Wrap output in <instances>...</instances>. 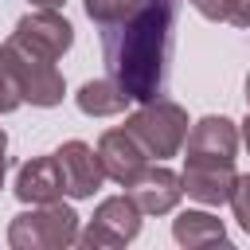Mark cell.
I'll use <instances>...</instances> for the list:
<instances>
[{
    "instance_id": "15",
    "label": "cell",
    "mask_w": 250,
    "mask_h": 250,
    "mask_svg": "<svg viewBox=\"0 0 250 250\" xmlns=\"http://www.w3.org/2000/svg\"><path fill=\"white\" fill-rule=\"evenodd\" d=\"M20 105H23L20 82H16V74H12L8 59H4V51H0V113H12V109H20Z\"/></svg>"
},
{
    "instance_id": "18",
    "label": "cell",
    "mask_w": 250,
    "mask_h": 250,
    "mask_svg": "<svg viewBox=\"0 0 250 250\" xmlns=\"http://www.w3.org/2000/svg\"><path fill=\"white\" fill-rule=\"evenodd\" d=\"M191 8H195L203 20L227 23V20H230V8H234V0H191Z\"/></svg>"
},
{
    "instance_id": "9",
    "label": "cell",
    "mask_w": 250,
    "mask_h": 250,
    "mask_svg": "<svg viewBox=\"0 0 250 250\" xmlns=\"http://www.w3.org/2000/svg\"><path fill=\"white\" fill-rule=\"evenodd\" d=\"M125 195L141 207V215H168V211H176V203H180V195H184V184H180V176H176L172 168H164V164H145L141 176L129 184Z\"/></svg>"
},
{
    "instance_id": "17",
    "label": "cell",
    "mask_w": 250,
    "mask_h": 250,
    "mask_svg": "<svg viewBox=\"0 0 250 250\" xmlns=\"http://www.w3.org/2000/svg\"><path fill=\"white\" fill-rule=\"evenodd\" d=\"M230 211H234L238 227L250 234V176H238V184L230 191Z\"/></svg>"
},
{
    "instance_id": "3",
    "label": "cell",
    "mask_w": 250,
    "mask_h": 250,
    "mask_svg": "<svg viewBox=\"0 0 250 250\" xmlns=\"http://www.w3.org/2000/svg\"><path fill=\"white\" fill-rule=\"evenodd\" d=\"M0 51H4V59H8V66H12L16 82H20L23 102H31V105H39V109H51V105L62 102L66 86H62V74H59V66H55V62H59L55 55L39 51L35 43H27V39L16 35V31L0 43Z\"/></svg>"
},
{
    "instance_id": "23",
    "label": "cell",
    "mask_w": 250,
    "mask_h": 250,
    "mask_svg": "<svg viewBox=\"0 0 250 250\" xmlns=\"http://www.w3.org/2000/svg\"><path fill=\"white\" fill-rule=\"evenodd\" d=\"M246 102H250V74H246Z\"/></svg>"
},
{
    "instance_id": "21",
    "label": "cell",
    "mask_w": 250,
    "mask_h": 250,
    "mask_svg": "<svg viewBox=\"0 0 250 250\" xmlns=\"http://www.w3.org/2000/svg\"><path fill=\"white\" fill-rule=\"evenodd\" d=\"M31 4H35V8H59L62 0H31Z\"/></svg>"
},
{
    "instance_id": "5",
    "label": "cell",
    "mask_w": 250,
    "mask_h": 250,
    "mask_svg": "<svg viewBox=\"0 0 250 250\" xmlns=\"http://www.w3.org/2000/svg\"><path fill=\"white\" fill-rule=\"evenodd\" d=\"M137 234H141V207L129 195H109L94 207L90 223L78 230V246L113 250V246H129Z\"/></svg>"
},
{
    "instance_id": "8",
    "label": "cell",
    "mask_w": 250,
    "mask_h": 250,
    "mask_svg": "<svg viewBox=\"0 0 250 250\" xmlns=\"http://www.w3.org/2000/svg\"><path fill=\"white\" fill-rule=\"evenodd\" d=\"M55 160L62 168V188L70 199H90L102 184H105V172H102V160H98V148H90L86 141H66L55 148Z\"/></svg>"
},
{
    "instance_id": "13",
    "label": "cell",
    "mask_w": 250,
    "mask_h": 250,
    "mask_svg": "<svg viewBox=\"0 0 250 250\" xmlns=\"http://www.w3.org/2000/svg\"><path fill=\"white\" fill-rule=\"evenodd\" d=\"M172 238L180 246H188V250H199V246H230L223 219H215L211 211H180L172 219Z\"/></svg>"
},
{
    "instance_id": "16",
    "label": "cell",
    "mask_w": 250,
    "mask_h": 250,
    "mask_svg": "<svg viewBox=\"0 0 250 250\" xmlns=\"http://www.w3.org/2000/svg\"><path fill=\"white\" fill-rule=\"evenodd\" d=\"M133 0H82V8H86V16L98 23V27H105V23H113L117 16H125V8H129Z\"/></svg>"
},
{
    "instance_id": "1",
    "label": "cell",
    "mask_w": 250,
    "mask_h": 250,
    "mask_svg": "<svg viewBox=\"0 0 250 250\" xmlns=\"http://www.w3.org/2000/svg\"><path fill=\"white\" fill-rule=\"evenodd\" d=\"M180 0H133L125 16L102 27L105 74L129 94V102L164 98Z\"/></svg>"
},
{
    "instance_id": "19",
    "label": "cell",
    "mask_w": 250,
    "mask_h": 250,
    "mask_svg": "<svg viewBox=\"0 0 250 250\" xmlns=\"http://www.w3.org/2000/svg\"><path fill=\"white\" fill-rule=\"evenodd\" d=\"M227 23H234V27H250V0H234Z\"/></svg>"
},
{
    "instance_id": "2",
    "label": "cell",
    "mask_w": 250,
    "mask_h": 250,
    "mask_svg": "<svg viewBox=\"0 0 250 250\" xmlns=\"http://www.w3.org/2000/svg\"><path fill=\"white\" fill-rule=\"evenodd\" d=\"M78 211L62 199L55 203H31V211H20L8 223V246L12 250H66L78 246Z\"/></svg>"
},
{
    "instance_id": "6",
    "label": "cell",
    "mask_w": 250,
    "mask_h": 250,
    "mask_svg": "<svg viewBox=\"0 0 250 250\" xmlns=\"http://www.w3.org/2000/svg\"><path fill=\"white\" fill-rule=\"evenodd\" d=\"M184 195H191L203 207H223L230 203V191L238 184L234 160H215V156H184V172H180Z\"/></svg>"
},
{
    "instance_id": "14",
    "label": "cell",
    "mask_w": 250,
    "mask_h": 250,
    "mask_svg": "<svg viewBox=\"0 0 250 250\" xmlns=\"http://www.w3.org/2000/svg\"><path fill=\"white\" fill-rule=\"evenodd\" d=\"M78 109L86 117H113V113H125L129 109V94L105 74V78H94V82H82L78 94H74Z\"/></svg>"
},
{
    "instance_id": "4",
    "label": "cell",
    "mask_w": 250,
    "mask_h": 250,
    "mask_svg": "<svg viewBox=\"0 0 250 250\" xmlns=\"http://www.w3.org/2000/svg\"><path fill=\"white\" fill-rule=\"evenodd\" d=\"M125 129L141 141V148L148 152V160H168L184 148V137H188V113L168 102V98H152V102H141L129 117H125Z\"/></svg>"
},
{
    "instance_id": "22",
    "label": "cell",
    "mask_w": 250,
    "mask_h": 250,
    "mask_svg": "<svg viewBox=\"0 0 250 250\" xmlns=\"http://www.w3.org/2000/svg\"><path fill=\"white\" fill-rule=\"evenodd\" d=\"M242 141H246V148H250V117L242 121Z\"/></svg>"
},
{
    "instance_id": "20",
    "label": "cell",
    "mask_w": 250,
    "mask_h": 250,
    "mask_svg": "<svg viewBox=\"0 0 250 250\" xmlns=\"http://www.w3.org/2000/svg\"><path fill=\"white\" fill-rule=\"evenodd\" d=\"M4 172H8V133L0 129V188H4Z\"/></svg>"
},
{
    "instance_id": "11",
    "label": "cell",
    "mask_w": 250,
    "mask_h": 250,
    "mask_svg": "<svg viewBox=\"0 0 250 250\" xmlns=\"http://www.w3.org/2000/svg\"><path fill=\"white\" fill-rule=\"evenodd\" d=\"M62 195H66V188H62V168H59L55 152L35 156L16 172V199L20 203H55Z\"/></svg>"
},
{
    "instance_id": "12",
    "label": "cell",
    "mask_w": 250,
    "mask_h": 250,
    "mask_svg": "<svg viewBox=\"0 0 250 250\" xmlns=\"http://www.w3.org/2000/svg\"><path fill=\"white\" fill-rule=\"evenodd\" d=\"M184 148L188 156H215V160H234L238 152V129L230 117H199L188 137H184Z\"/></svg>"
},
{
    "instance_id": "10",
    "label": "cell",
    "mask_w": 250,
    "mask_h": 250,
    "mask_svg": "<svg viewBox=\"0 0 250 250\" xmlns=\"http://www.w3.org/2000/svg\"><path fill=\"white\" fill-rule=\"evenodd\" d=\"M16 35H23L27 43H35L39 51H47L55 59H62L74 47V27H70V20L59 8H35V12H27L16 23Z\"/></svg>"
},
{
    "instance_id": "7",
    "label": "cell",
    "mask_w": 250,
    "mask_h": 250,
    "mask_svg": "<svg viewBox=\"0 0 250 250\" xmlns=\"http://www.w3.org/2000/svg\"><path fill=\"white\" fill-rule=\"evenodd\" d=\"M98 160H102L105 180L129 188V184L141 176V168L148 164V152H145L141 141L121 125V129H105V133L98 137Z\"/></svg>"
}]
</instances>
